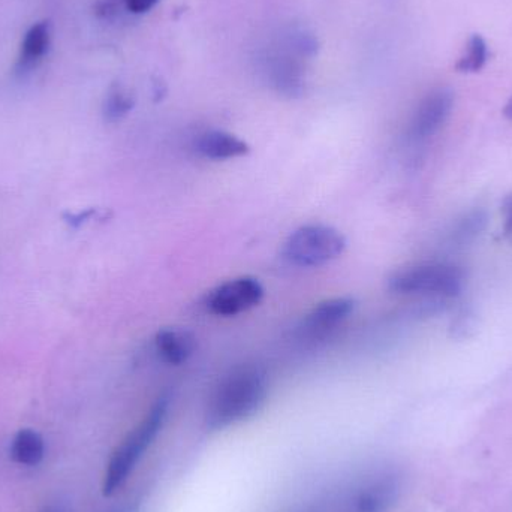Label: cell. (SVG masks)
<instances>
[{
    "label": "cell",
    "instance_id": "1",
    "mask_svg": "<svg viewBox=\"0 0 512 512\" xmlns=\"http://www.w3.org/2000/svg\"><path fill=\"white\" fill-rule=\"evenodd\" d=\"M267 399V376L258 366H240L222 378L207 409V426L227 429L254 417Z\"/></svg>",
    "mask_w": 512,
    "mask_h": 512
},
{
    "label": "cell",
    "instance_id": "2",
    "mask_svg": "<svg viewBox=\"0 0 512 512\" xmlns=\"http://www.w3.org/2000/svg\"><path fill=\"white\" fill-rule=\"evenodd\" d=\"M167 414L168 402L162 397L147 412L141 423L123 439L122 444L117 447L108 462L104 486H102L105 496L113 495L125 484L141 457L149 450L150 445L161 432L162 426L167 420Z\"/></svg>",
    "mask_w": 512,
    "mask_h": 512
},
{
    "label": "cell",
    "instance_id": "3",
    "mask_svg": "<svg viewBox=\"0 0 512 512\" xmlns=\"http://www.w3.org/2000/svg\"><path fill=\"white\" fill-rule=\"evenodd\" d=\"M465 274L450 264H420L402 268L391 274L388 288L394 294L408 297L450 300L462 292Z\"/></svg>",
    "mask_w": 512,
    "mask_h": 512
},
{
    "label": "cell",
    "instance_id": "4",
    "mask_svg": "<svg viewBox=\"0 0 512 512\" xmlns=\"http://www.w3.org/2000/svg\"><path fill=\"white\" fill-rule=\"evenodd\" d=\"M345 248L346 239L340 231L327 225H306L288 237L282 254L298 267H319L339 258Z\"/></svg>",
    "mask_w": 512,
    "mask_h": 512
},
{
    "label": "cell",
    "instance_id": "5",
    "mask_svg": "<svg viewBox=\"0 0 512 512\" xmlns=\"http://www.w3.org/2000/svg\"><path fill=\"white\" fill-rule=\"evenodd\" d=\"M264 288L255 277L245 276L216 286L206 298V307L213 315L236 316L258 306Z\"/></svg>",
    "mask_w": 512,
    "mask_h": 512
},
{
    "label": "cell",
    "instance_id": "6",
    "mask_svg": "<svg viewBox=\"0 0 512 512\" xmlns=\"http://www.w3.org/2000/svg\"><path fill=\"white\" fill-rule=\"evenodd\" d=\"M453 93L448 90H436L421 102L412 117L409 135L414 141L429 140L444 126L453 110Z\"/></svg>",
    "mask_w": 512,
    "mask_h": 512
},
{
    "label": "cell",
    "instance_id": "7",
    "mask_svg": "<svg viewBox=\"0 0 512 512\" xmlns=\"http://www.w3.org/2000/svg\"><path fill=\"white\" fill-rule=\"evenodd\" d=\"M399 478L382 474L364 484L352 499L351 512H388L399 498Z\"/></svg>",
    "mask_w": 512,
    "mask_h": 512
},
{
    "label": "cell",
    "instance_id": "8",
    "mask_svg": "<svg viewBox=\"0 0 512 512\" xmlns=\"http://www.w3.org/2000/svg\"><path fill=\"white\" fill-rule=\"evenodd\" d=\"M355 309L351 297H336L316 304L303 321V330L312 336H321L342 324Z\"/></svg>",
    "mask_w": 512,
    "mask_h": 512
},
{
    "label": "cell",
    "instance_id": "9",
    "mask_svg": "<svg viewBox=\"0 0 512 512\" xmlns=\"http://www.w3.org/2000/svg\"><path fill=\"white\" fill-rule=\"evenodd\" d=\"M195 150L203 158L213 161H227L248 155L249 146L236 135L225 131H207L195 141Z\"/></svg>",
    "mask_w": 512,
    "mask_h": 512
},
{
    "label": "cell",
    "instance_id": "10",
    "mask_svg": "<svg viewBox=\"0 0 512 512\" xmlns=\"http://www.w3.org/2000/svg\"><path fill=\"white\" fill-rule=\"evenodd\" d=\"M156 351L165 363L179 366L185 363L197 349V340L189 331L167 328L156 334Z\"/></svg>",
    "mask_w": 512,
    "mask_h": 512
},
{
    "label": "cell",
    "instance_id": "11",
    "mask_svg": "<svg viewBox=\"0 0 512 512\" xmlns=\"http://www.w3.org/2000/svg\"><path fill=\"white\" fill-rule=\"evenodd\" d=\"M48 45H50V23L41 21V23L30 27L29 32L24 36L23 44H21L18 71L23 72L33 68L35 63L47 53Z\"/></svg>",
    "mask_w": 512,
    "mask_h": 512
},
{
    "label": "cell",
    "instance_id": "12",
    "mask_svg": "<svg viewBox=\"0 0 512 512\" xmlns=\"http://www.w3.org/2000/svg\"><path fill=\"white\" fill-rule=\"evenodd\" d=\"M45 454L44 439L32 429H23L15 435L11 445V457L23 466H36Z\"/></svg>",
    "mask_w": 512,
    "mask_h": 512
},
{
    "label": "cell",
    "instance_id": "13",
    "mask_svg": "<svg viewBox=\"0 0 512 512\" xmlns=\"http://www.w3.org/2000/svg\"><path fill=\"white\" fill-rule=\"evenodd\" d=\"M273 86L283 95L298 96L304 89L300 65L291 60H277L270 69Z\"/></svg>",
    "mask_w": 512,
    "mask_h": 512
},
{
    "label": "cell",
    "instance_id": "14",
    "mask_svg": "<svg viewBox=\"0 0 512 512\" xmlns=\"http://www.w3.org/2000/svg\"><path fill=\"white\" fill-rule=\"evenodd\" d=\"M487 57H489V48L483 36L474 35L469 39L468 47L465 54L460 57L456 68L460 72H478L486 65Z\"/></svg>",
    "mask_w": 512,
    "mask_h": 512
},
{
    "label": "cell",
    "instance_id": "15",
    "mask_svg": "<svg viewBox=\"0 0 512 512\" xmlns=\"http://www.w3.org/2000/svg\"><path fill=\"white\" fill-rule=\"evenodd\" d=\"M135 99L120 86H114L104 104V117L107 122L122 120L134 108Z\"/></svg>",
    "mask_w": 512,
    "mask_h": 512
},
{
    "label": "cell",
    "instance_id": "16",
    "mask_svg": "<svg viewBox=\"0 0 512 512\" xmlns=\"http://www.w3.org/2000/svg\"><path fill=\"white\" fill-rule=\"evenodd\" d=\"M122 8H126L125 0H101L96 5L95 12L102 18H113L120 14Z\"/></svg>",
    "mask_w": 512,
    "mask_h": 512
},
{
    "label": "cell",
    "instance_id": "17",
    "mask_svg": "<svg viewBox=\"0 0 512 512\" xmlns=\"http://www.w3.org/2000/svg\"><path fill=\"white\" fill-rule=\"evenodd\" d=\"M95 216L96 209H87L78 213H63V221H65L69 227L75 228V230H77V228L83 227L84 224L92 221Z\"/></svg>",
    "mask_w": 512,
    "mask_h": 512
},
{
    "label": "cell",
    "instance_id": "18",
    "mask_svg": "<svg viewBox=\"0 0 512 512\" xmlns=\"http://www.w3.org/2000/svg\"><path fill=\"white\" fill-rule=\"evenodd\" d=\"M158 2L159 0H125V6L132 14H144Z\"/></svg>",
    "mask_w": 512,
    "mask_h": 512
},
{
    "label": "cell",
    "instance_id": "19",
    "mask_svg": "<svg viewBox=\"0 0 512 512\" xmlns=\"http://www.w3.org/2000/svg\"><path fill=\"white\" fill-rule=\"evenodd\" d=\"M502 216H504V230L512 243V194L508 195L502 204Z\"/></svg>",
    "mask_w": 512,
    "mask_h": 512
},
{
    "label": "cell",
    "instance_id": "20",
    "mask_svg": "<svg viewBox=\"0 0 512 512\" xmlns=\"http://www.w3.org/2000/svg\"><path fill=\"white\" fill-rule=\"evenodd\" d=\"M504 116L508 117V119H512V96L510 101L507 102V105H505Z\"/></svg>",
    "mask_w": 512,
    "mask_h": 512
},
{
    "label": "cell",
    "instance_id": "21",
    "mask_svg": "<svg viewBox=\"0 0 512 512\" xmlns=\"http://www.w3.org/2000/svg\"><path fill=\"white\" fill-rule=\"evenodd\" d=\"M42 512H65V511H63L62 508L50 507V508H45V510Z\"/></svg>",
    "mask_w": 512,
    "mask_h": 512
},
{
    "label": "cell",
    "instance_id": "22",
    "mask_svg": "<svg viewBox=\"0 0 512 512\" xmlns=\"http://www.w3.org/2000/svg\"><path fill=\"white\" fill-rule=\"evenodd\" d=\"M111 512H129L128 510H114V511H111Z\"/></svg>",
    "mask_w": 512,
    "mask_h": 512
}]
</instances>
